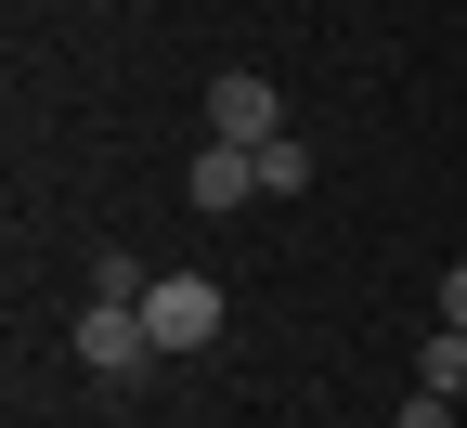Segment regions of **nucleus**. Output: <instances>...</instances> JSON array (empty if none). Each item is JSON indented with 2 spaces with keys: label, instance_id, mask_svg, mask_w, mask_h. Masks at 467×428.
Segmentation results:
<instances>
[{
  "label": "nucleus",
  "instance_id": "f257e3e1",
  "mask_svg": "<svg viewBox=\"0 0 467 428\" xmlns=\"http://www.w3.org/2000/svg\"><path fill=\"white\" fill-rule=\"evenodd\" d=\"M143 338H156V363L208 350V338H221V286H208V273H156V286H143Z\"/></svg>",
  "mask_w": 467,
  "mask_h": 428
},
{
  "label": "nucleus",
  "instance_id": "f03ea898",
  "mask_svg": "<svg viewBox=\"0 0 467 428\" xmlns=\"http://www.w3.org/2000/svg\"><path fill=\"white\" fill-rule=\"evenodd\" d=\"M208 143H247V156L285 143V91H273L260 66H221V78H208Z\"/></svg>",
  "mask_w": 467,
  "mask_h": 428
},
{
  "label": "nucleus",
  "instance_id": "7ed1b4c3",
  "mask_svg": "<svg viewBox=\"0 0 467 428\" xmlns=\"http://www.w3.org/2000/svg\"><path fill=\"white\" fill-rule=\"evenodd\" d=\"M66 350L91 363V377H143V363H156V338H143V312H130V298H91V312L66 325Z\"/></svg>",
  "mask_w": 467,
  "mask_h": 428
},
{
  "label": "nucleus",
  "instance_id": "20e7f679",
  "mask_svg": "<svg viewBox=\"0 0 467 428\" xmlns=\"http://www.w3.org/2000/svg\"><path fill=\"white\" fill-rule=\"evenodd\" d=\"M247 195H260V156H247V143H208V156L182 169V208H195V221H234Z\"/></svg>",
  "mask_w": 467,
  "mask_h": 428
},
{
  "label": "nucleus",
  "instance_id": "39448f33",
  "mask_svg": "<svg viewBox=\"0 0 467 428\" xmlns=\"http://www.w3.org/2000/svg\"><path fill=\"white\" fill-rule=\"evenodd\" d=\"M416 390H429V402H467V325H441V338L416 350Z\"/></svg>",
  "mask_w": 467,
  "mask_h": 428
},
{
  "label": "nucleus",
  "instance_id": "423d86ee",
  "mask_svg": "<svg viewBox=\"0 0 467 428\" xmlns=\"http://www.w3.org/2000/svg\"><path fill=\"white\" fill-rule=\"evenodd\" d=\"M260 195H312V143H299V130L260 143Z\"/></svg>",
  "mask_w": 467,
  "mask_h": 428
},
{
  "label": "nucleus",
  "instance_id": "0eeeda50",
  "mask_svg": "<svg viewBox=\"0 0 467 428\" xmlns=\"http://www.w3.org/2000/svg\"><path fill=\"white\" fill-rule=\"evenodd\" d=\"M143 286L156 273H130V247H91V298H130V312H143Z\"/></svg>",
  "mask_w": 467,
  "mask_h": 428
},
{
  "label": "nucleus",
  "instance_id": "6e6552de",
  "mask_svg": "<svg viewBox=\"0 0 467 428\" xmlns=\"http://www.w3.org/2000/svg\"><path fill=\"white\" fill-rule=\"evenodd\" d=\"M441 325H467V260H454V273H441Z\"/></svg>",
  "mask_w": 467,
  "mask_h": 428
}]
</instances>
